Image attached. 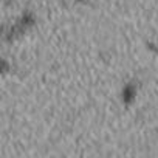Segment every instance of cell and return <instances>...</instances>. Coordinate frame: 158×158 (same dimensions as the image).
<instances>
[{
    "mask_svg": "<svg viewBox=\"0 0 158 158\" xmlns=\"http://www.w3.org/2000/svg\"><path fill=\"white\" fill-rule=\"evenodd\" d=\"M33 23H34V17H33V14H31V13H25V14L20 17V20H19L14 27H11L10 37L17 36V34H22V33H23V31H27Z\"/></svg>",
    "mask_w": 158,
    "mask_h": 158,
    "instance_id": "obj_1",
    "label": "cell"
},
{
    "mask_svg": "<svg viewBox=\"0 0 158 158\" xmlns=\"http://www.w3.org/2000/svg\"><path fill=\"white\" fill-rule=\"evenodd\" d=\"M135 95H136L135 85H133V84H126L124 89H123V101H124L126 104H130V102L133 101Z\"/></svg>",
    "mask_w": 158,
    "mask_h": 158,
    "instance_id": "obj_2",
    "label": "cell"
}]
</instances>
